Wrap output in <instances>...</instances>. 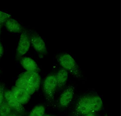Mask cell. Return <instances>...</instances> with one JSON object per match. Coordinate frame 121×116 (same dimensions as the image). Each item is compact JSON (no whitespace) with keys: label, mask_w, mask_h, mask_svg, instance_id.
Segmentation results:
<instances>
[{"label":"cell","mask_w":121,"mask_h":116,"mask_svg":"<svg viewBox=\"0 0 121 116\" xmlns=\"http://www.w3.org/2000/svg\"><path fill=\"white\" fill-rule=\"evenodd\" d=\"M57 83V87H63L65 85L68 80V74L65 69L60 70L55 75Z\"/></svg>","instance_id":"7c38bea8"},{"label":"cell","mask_w":121,"mask_h":116,"mask_svg":"<svg viewBox=\"0 0 121 116\" xmlns=\"http://www.w3.org/2000/svg\"><path fill=\"white\" fill-rule=\"evenodd\" d=\"M43 116H51V115H44Z\"/></svg>","instance_id":"d6986e66"},{"label":"cell","mask_w":121,"mask_h":116,"mask_svg":"<svg viewBox=\"0 0 121 116\" xmlns=\"http://www.w3.org/2000/svg\"><path fill=\"white\" fill-rule=\"evenodd\" d=\"M57 87L55 75H51L47 76L43 83L44 93L49 100L53 99L56 89Z\"/></svg>","instance_id":"3957f363"},{"label":"cell","mask_w":121,"mask_h":116,"mask_svg":"<svg viewBox=\"0 0 121 116\" xmlns=\"http://www.w3.org/2000/svg\"><path fill=\"white\" fill-rule=\"evenodd\" d=\"M59 61L64 69L70 71L75 75H79V70L76 63L70 55L64 54L61 56L59 59Z\"/></svg>","instance_id":"7a4b0ae2"},{"label":"cell","mask_w":121,"mask_h":116,"mask_svg":"<svg viewBox=\"0 0 121 116\" xmlns=\"http://www.w3.org/2000/svg\"></svg>","instance_id":"7402d4cb"},{"label":"cell","mask_w":121,"mask_h":116,"mask_svg":"<svg viewBox=\"0 0 121 116\" xmlns=\"http://www.w3.org/2000/svg\"><path fill=\"white\" fill-rule=\"evenodd\" d=\"M11 17V15L0 11V24L2 25L5 22Z\"/></svg>","instance_id":"9a60e30c"},{"label":"cell","mask_w":121,"mask_h":116,"mask_svg":"<svg viewBox=\"0 0 121 116\" xmlns=\"http://www.w3.org/2000/svg\"><path fill=\"white\" fill-rule=\"evenodd\" d=\"M21 64L26 71H35L37 72L39 68L35 61L31 58L25 57L22 59Z\"/></svg>","instance_id":"30bf717a"},{"label":"cell","mask_w":121,"mask_h":116,"mask_svg":"<svg viewBox=\"0 0 121 116\" xmlns=\"http://www.w3.org/2000/svg\"><path fill=\"white\" fill-rule=\"evenodd\" d=\"M103 102L101 98L95 95H87L81 97L77 102L75 109L78 115L95 113L102 109Z\"/></svg>","instance_id":"6da1fadb"},{"label":"cell","mask_w":121,"mask_h":116,"mask_svg":"<svg viewBox=\"0 0 121 116\" xmlns=\"http://www.w3.org/2000/svg\"><path fill=\"white\" fill-rule=\"evenodd\" d=\"M84 116H97L95 113H90L84 115Z\"/></svg>","instance_id":"ac0fdd59"},{"label":"cell","mask_w":121,"mask_h":116,"mask_svg":"<svg viewBox=\"0 0 121 116\" xmlns=\"http://www.w3.org/2000/svg\"><path fill=\"white\" fill-rule=\"evenodd\" d=\"M74 93V88L72 86H68L63 91L59 98V104L61 107L66 108L70 103Z\"/></svg>","instance_id":"5b68a950"},{"label":"cell","mask_w":121,"mask_h":116,"mask_svg":"<svg viewBox=\"0 0 121 116\" xmlns=\"http://www.w3.org/2000/svg\"><path fill=\"white\" fill-rule=\"evenodd\" d=\"M4 98L5 102L9 106L17 111H20L22 109V105L19 103L15 98L12 91L8 90L5 91L4 93Z\"/></svg>","instance_id":"ba28073f"},{"label":"cell","mask_w":121,"mask_h":116,"mask_svg":"<svg viewBox=\"0 0 121 116\" xmlns=\"http://www.w3.org/2000/svg\"><path fill=\"white\" fill-rule=\"evenodd\" d=\"M11 109L12 108L6 102H3L0 105V116H9Z\"/></svg>","instance_id":"5bb4252c"},{"label":"cell","mask_w":121,"mask_h":116,"mask_svg":"<svg viewBox=\"0 0 121 116\" xmlns=\"http://www.w3.org/2000/svg\"><path fill=\"white\" fill-rule=\"evenodd\" d=\"M4 99V93L2 89L0 88V105L3 102Z\"/></svg>","instance_id":"2e32d148"},{"label":"cell","mask_w":121,"mask_h":116,"mask_svg":"<svg viewBox=\"0 0 121 116\" xmlns=\"http://www.w3.org/2000/svg\"><path fill=\"white\" fill-rule=\"evenodd\" d=\"M17 116V115H16V116Z\"/></svg>","instance_id":"44dd1931"},{"label":"cell","mask_w":121,"mask_h":116,"mask_svg":"<svg viewBox=\"0 0 121 116\" xmlns=\"http://www.w3.org/2000/svg\"><path fill=\"white\" fill-rule=\"evenodd\" d=\"M4 53V49L2 45L0 42V57L2 56Z\"/></svg>","instance_id":"e0dca14e"},{"label":"cell","mask_w":121,"mask_h":116,"mask_svg":"<svg viewBox=\"0 0 121 116\" xmlns=\"http://www.w3.org/2000/svg\"><path fill=\"white\" fill-rule=\"evenodd\" d=\"M1 25H0V28H1Z\"/></svg>","instance_id":"ffe728a7"},{"label":"cell","mask_w":121,"mask_h":116,"mask_svg":"<svg viewBox=\"0 0 121 116\" xmlns=\"http://www.w3.org/2000/svg\"><path fill=\"white\" fill-rule=\"evenodd\" d=\"M20 75L30 86L34 87L37 91L39 89L41 84V78L37 72L26 71Z\"/></svg>","instance_id":"277c9868"},{"label":"cell","mask_w":121,"mask_h":116,"mask_svg":"<svg viewBox=\"0 0 121 116\" xmlns=\"http://www.w3.org/2000/svg\"><path fill=\"white\" fill-rule=\"evenodd\" d=\"M31 41L32 46L36 51L41 53L45 52L46 45L41 37L38 35L32 36L31 38Z\"/></svg>","instance_id":"9c48e42d"},{"label":"cell","mask_w":121,"mask_h":116,"mask_svg":"<svg viewBox=\"0 0 121 116\" xmlns=\"http://www.w3.org/2000/svg\"><path fill=\"white\" fill-rule=\"evenodd\" d=\"M12 91L15 98L22 105L26 104L30 99L31 95L24 89L15 86Z\"/></svg>","instance_id":"52a82bcc"},{"label":"cell","mask_w":121,"mask_h":116,"mask_svg":"<svg viewBox=\"0 0 121 116\" xmlns=\"http://www.w3.org/2000/svg\"><path fill=\"white\" fill-rule=\"evenodd\" d=\"M45 108L42 105L35 107L31 111L29 116H43L45 113Z\"/></svg>","instance_id":"4fadbf2b"},{"label":"cell","mask_w":121,"mask_h":116,"mask_svg":"<svg viewBox=\"0 0 121 116\" xmlns=\"http://www.w3.org/2000/svg\"><path fill=\"white\" fill-rule=\"evenodd\" d=\"M6 28L8 31L11 32L20 33L22 30L21 25L16 20L9 18L5 22Z\"/></svg>","instance_id":"8fae6325"},{"label":"cell","mask_w":121,"mask_h":116,"mask_svg":"<svg viewBox=\"0 0 121 116\" xmlns=\"http://www.w3.org/2000/svg\"><path fill=\"white\" fill-rule=\"evenodd\" d=\"M30 40L26 33L21 34L17 48V53L19 56L25 54L29 50L30 45Z\"/></svg>","instance_id":"8992f818"}]
</instances>
